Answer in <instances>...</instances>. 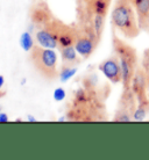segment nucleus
Returning <instances> with one entry per match:
<instances>
[{"instance_id": "f257e3e1", "label": "nucleus", "mask_w": 149, "mask_h": 160, "mask_svg": "<svg viewBox=\"0 0 149 160\" xmlns=\"http://www.w3.org/2000/svg\"><path fill=\"white\" fill-rule=\"evenodd\" d=\"M112 24L114 29L121 32L126 38H135L141 32L137 16L129 0H117L112 11Z\"/></svg>"}, {"instance_id": "f03ea898", "label": "nucleus", "mask_w": 149, "mask_h": 160, "mask_svg": "<svg viewBox=\"0 0 149 160\" xmlns=\"http://www.w3.org/2000/svg\"><path fill=\"white\" fill-rule=\"evenodd\" d=\"M112 43L114 53L119 58L121 71H122V82L121 84L124 86V89L130 88L134 73L139 66L136 50L115 35H113Z\"/></svg>"}, {"instance_id": "7ed1b4c3", "label": "nucleus", "mask_w": 149, "mask_h": 160, "mask_svg": "<svg viewBox=\"0 0 149 160\" xmlns=\"http://www.w3.org/2000/svg\"><path fill=\"white\" fill-rule=\"evenodd\" d=\"M32 62L37 72L47 79H52L57 74V55L49 48L34 45L32 49Z\"/></svg>"}, {"instance_id": "20e7f679", "label": "nucleus", "mask_w": 149, "mask_h": 160, "mask_svg": "<svg viewBox=\"0 0 149 160\" xmlns=\"http://www.w3.org/2000/svg\"><path fill=\"white\" fill-rule=\"evenodd\" d=\"M137 100L136 96L133 93L132 88L124 89L121 94V98L119 100L115 116L113 121L115 122H132L133 121V114L136 109Z\"/></svg>"}, {"instance_id": "39448f33", "label": "nucleus", "mask_w": 149, "mask_h": 160, "mask_svg": "<svg viewBox=\"0 0 149 160\" xmlns=\"http://www.w3.org/2000/svg\"><path fill=\"white\" fill-rule=\"evenodd\" d=\"M99 40L100 38L97 36V34L94 32L93 28L91 27V28L86 29L84 34H78L77 35L76 42L73 45H75L77 52L84 59H86L92 55V52L94 51Z\"/></svg>"}, {"instance_id": "423d86ee", "label": "nucleus", "mask_w": 149, "mask_h": 160, "mask_svg": "<svg viewBox=\"0 0 149 160\" xmlns=\"http://www.w3.org/2000/svg\"><path fill=\"white\" fill-rule=\"evenodd\" d=\"M99 70L112 84L122 82V71H121L120 62L117 55L101 62L99 64Z\"/></svg>"}, {"instance_id": "0eeeda50", "label": "nucleus", "mask_w": 149, "mask_h": 160, "mask_svg": "<svg viewBox=\"0 0 149 160\" xmlns=\"http://www.w3.org/2000/svg\"><path fill=\"white\" fill-rule=\"evenodd\" d=\"M130 88H132L133 93L136 96L137 102H142V101H146L149 99L148 82H147L146 73L143 71L142 66H137L136 71L134 73L133 80H132Z\"/></svg>"}, {"instance_id": "6e6552de", "label": "nucleus", "mask_w": 149, "mask_h": 160, "mask_svg": "<svg viewBox=\"0 0 149 160\" xmlns=\"http://www.w3.org/2000/svg\"><path fill=\"white\" fill-rule=\"evenodd\" d=\"M133 5L141 30L149 32V0H129Z\"/></svg>"}, {"instance_id": "1a4fd4ad", "label": "nucleus", "mask_w": 149, "mask_h": 160, "mask_svg": "<svg viewBox=\"0 0 149 160\" xmlns=\"http://www.w3.org/2000/svg\"><path fill=\"white\" fill-rule=\"evenodd\" d=\"M77 35H78V32L63 24V27L60 32V35H58V47L62 49L65 47L73 45L76 42Z\"/></svg>"}, {"instance_id": "9d476101", "label": "nucleus", "mask_w": 149, "mask_h": 160, "mask_svg": "<svg viewBox=\"0 0 149 160\" xmlns=\"http://www.w3.org/2000/svg\"><path fill=\"white\" fill-rule=\"evenodd\" d=\"M62 52V60H63V68H71L75 64L79 63V58H78V52H77L75 45H70V47H65V48L61 49Z\"/></svg>"}, {"instance_id": "9b49d317", "label": "nucleus", "mask_w": 149, "mask_h": 160, "mask_svg": "<svg viewBox=\"0 0 149 160\" xmlns=\"http://www.w3.org/2000/svg\"><path fill=\"white\" fill-rule=\"evenodd\" d=\"M149 114V99L142 102H137L136 109L133 114V121L141 122L146 118V116Z\"/></svg>"}, {"instance_id": "f8f14e48", "label": "nucleus", "mask_w": 149, "mask_h": 160, "mask_svg": "<svg viewBox=\"0 0 149 160\" xmlns=\"http://www.w3.org/2000/svg\"><path fill=\"white\" fill-rule=\"evenodd\" d=\"M109 1L111 0H93L92 2H90L89 5L93 14L106 15L107 11H109Z\"/></svg>"}, {"instance_id": "ddd939ff", "label": "nucleus", "mask_w": 149, "mask_h": 160, "mask_svg": "<svg viewBox=\"0 0 149 160\" xmlns=\"http://www.w3.org/2000/svg\"><path fill=\"white\" fill-rule=\"evenodd\" d=\"M105 16L101 14H93V22H92V28L94 32L97 34V36L100 38L103 30H104V24H105Z\"/></svg>"}, {"instance_id": "4468645a", "label": "nucleus", "mask_w": 149, "mask_h": 160, "mask_svg": "<svg viewBox=\"0 0 149 160\" xmlns=\"http://www.w3.org/2000/svg\"><path fill=\"white\" fill-rule=\"evenodd\" d=\"M20 45L24 51H32V49L34 48V40H33L30 32H24L21 34Z\"/></svg>"}, {"instance_id": "2eb2a0df", "label": "nucleus", "mask_w": 149, "mask_h": 160, "mask_svg": "<svg viewBox=\"0 0 149 160\" xmlns=\"http://www.w3.org/2000/svg\"><path fill=\"white\" fill-rule=\"evenodd\" d=\"M77 72L76 66H71V68H62V71L60 73V80L62 82H67L70 80Z\"/></svg>"}, {"instance_id": "dca6fc26", "label": "nucleus", "mask_w": 149, "mask_h": 160, "mask_svg": "<svg viewBox=\"0 0 149 160\" xmlns=\"http://www.w3.org/2000/svg\"><path fill=\"white\" fill-rule=\"evenodd\" d=\"M141 66L146 73V78H147V82H148V87H149V48L146 49L145 51H143V56H142V60H141Z\"/></svg>"}, {"instance_id": "f3484780", "label": "nucleus", "mask_w": 149, "mask_h": 160, "mask_svg": "<svg viewBox=\"0 0 149 160\" xmlns=\"http://www.w3.org/2000/svg\"><path fill=\"white\" fill-rule=\"evenodd\" d=\"M54 99L55 101H62L65 99V91L63 88H56L54 91Z\"/></svg>"}, {"instance_id": "a211bd4d", "label": "nucleus", "mask_w": 149, "mask_h": 160, "mask_svg": "<svg viewBox=\"0 0 149 160\" xmlns=\"http://www.w3.org/2000/svg\"><path fill=\"white\" fill-rule=\"evenodd\" d=\"M8 116L6 112H0V123H6V122H8Z\"/></svg>"}, {"instance_id": "6ab92c4d", "label": "nucleus", "mask_w": 149, "mask_h": 160, "mask_svg": "<svg viewBox=\"0 0 149 160\" xmlns=\"http://www.w3.org/2000/svg\"><path fill=\"white\" fill-rule=\"evenodd\" d=\"M4 84H5V78H4V76H0V91L3 89V87H4Z\"/></svg>"}, {"instance_id": "aec40b11", "label": "nucleus", "mask_w": 149, "mask_h": 160, "mask_svg": "<svg viewBox=\"0 0 149 160\" xmlns=\"http://www.w3.org/2000/svg\"><path fill=\"white\" fill-rule=\"evenodd\" d=\"M27 121H28V122H35L36 118H35V117H33L32 115H28V116H27Z\"/></svg>"}, {"instance_id": "412c9836", "label": "nucleus", "mask_w": 149, "mask_h": 160, "mask_svg": "<svg viewBox=\"0 0 149 160\" xmlns=\"http://www.w3.org/2000/svg\"><path fill=\"white\" fill-rule=\"evenodd\" d=\"M65 120H67V118H65V116H63V117H61V118H60L58 121H61V122H63V121H65Z\"/></svg>"}, {"instance_id": "4be33fe9", "label": "nucleus", "mask_w": 149, "mask_h": 160, "mask_svg": "<svg viewBox=\"0 0 149 160\" xmlns=\"http://www.w3.org/2000/svg\"><path fill=\"white\" fill-rule=\"evenodd\" d=\"M21 84H22V85L26 84V79H22V80H21Z\"/></svg>"}, {"instance_id": "5701e85b", "label": "nucleus", "mask_w": 149, "mask_h": 160, "mask_svg": "<svg viewBox=\"0 0 149 160\" xmlns=\"http://www.w3.org/2000/svg\"><path fill=\"white\" fill-rule=\"evenodd\" d=\"M86 1H88V2H89V4H90V2H92L93 0H86Z\"/></svg>"}, {"instance_id": "b1692460", "label": "nucleus", "mask_w": 149, "mask_h": 160, "mask_svg": "<svg viewBox=\"0 0 149 160\" xmlns=\"http://www.w3.org/2000/svg\"><path fill=\"white\" fill-rule=\"evenodd\" d=\"M0 112H1V107H0Z\"/></svg>"}]
</instances>
